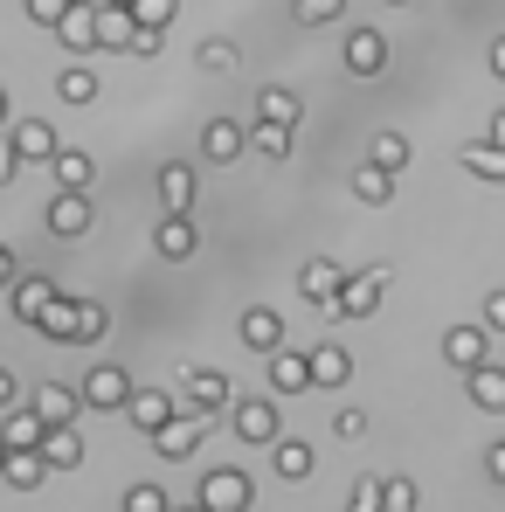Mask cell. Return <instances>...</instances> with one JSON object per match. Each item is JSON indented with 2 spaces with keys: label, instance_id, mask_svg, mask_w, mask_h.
Wrapping results in <instances>:
<instances>
[{
  "label": "cell",
  "instance_id": "obj_53",
  "mask_svg": "<svg viewBox=\"0 0 505 512\" xmlns=\"http://www.w3.org/2000/svg\"><path fill=\"white\" fill-rule=\"evenodd\" d=\"M167 512H201V506H167Z\"/></svg>",
  "mask_w": 505,
  "mask_h": 512
},
{
  "label": "cell",
  "instance_id": "obj_47",
  "mask_svg": "<svg viewBox=\"0 0 505 512\" xmlns=\"http://www.w3.org/2000/svg\"><path fill=\"white\" fill-rule=\"evenodd\" d=\"M21 402V388H14V367H0V409H14Z\"/></svg>",
  "mask_w": 505,
  "mask_h": 512
},
{
  "label": "cell",
  "instance_id": "obj_30",
  "mask_svg": "<svg viewBox=\"0 0 505 512\" xmlns=\"http://www.w3.org/2000/svg\"><path fill=\"white\" fill-rule=\"evenodd\" d=\"M250 146L263 160H291V146H298V125H270V118H256L250 125Z\"/></svg>",
  "mask_w": 505,
  "mask_h": 512
},
{
  "label": "cell",
  "instance_id": "obj_44",
  "mask_svg": "<svg viewBox=\"0 0 505 512\" xmlns=\"http://www.w3.org/2000/svg\"><path fill=\"white\" fill-rule=\"evenodd\" d=\"M485 333H505V291H485Z\"/></svg>",
  "mask_w": 505,
  "mask_h": 512
},
{
  "label": "cell",
  "instance_id": "obj_23",
  "mask_svg": "<svg viewBox=\"0 0 505 512\" xmlns=\"http://www.w3.org/2000/svg\"><path fill=\"white\" fill-rule=\"evenodd\" d=\"M305 367H312V388H346L353 381V353L346 346H305Z\"/></svg>",
  "mask_w": 505,
  "mask_h": 512
},
{
  "label": "cell",
  "instance_id": "obj_3",
  "mask_svg": "<svg viewBox=\"0 0 505 512\" xmlns=\"http://www.w3.org/2000/svg\"><path fill=\"white\" fill-rule=\"evenodd\" d=\"M229 395H236V388H229V374H215V367H194V374L180 381V395H173V402H180L187 416H222V409H229Z\"/></svg>",
  "mask_w": 505,
  "mask_h": 512
},
{
  "label": "cell",
  "instance_id": "obj_43",
  "mask_svg": "<svg viewBox=\"0 0 505 512\" xmlns=\"http://www.w3.org/2000/svg\"><path fill=\"white\" fill-rule=\"evenodd\" d=\"M63 7H70V0H28V21H42V28H56V21H63Z\"/></svg>",
  "mask_w": 505,
  "mask_h": 512
},
{
  "label": "cell",
  "instance_id": "obj_13",
  "mask_svg": "<svg viewBox=\"0 0 505 512\" xmlns=\"http://www.w3.org/2000/svg\"><path fill=\"white\" fill-rule=\"evenodd\" d=\"M243 146H250V125H236V118H208V125H201V153H208L215 167L243 160Z\"/></svg>",
  "mask_w": 505,
  "mask_h": 512
},
{
  "label": "cell",
  "instance_id": "obj_49",
  "mask_svg": "<svg viewBox=\"0 0 505 512\" xmlns=\"http://www.w3.org/2000/svg\"><path fill=\"white\" fill-rule=\"evenodd\" d=\"M485 139H492V146H505V111H492V125H485Z\"/></svg>",
  "mask_w": 505,
  "mask_h": 512
},
{
  "label": "cell",
  "instance_id": "obj_29",
  "mask_svg": "<svg viewBox=\"0 0 505 512\" xmlns=\"http://www.w3.org/2000/svg\"><path fill=\"white\" fill-rule=\"evenodd\" d=\"M49 167H56V187H84V194H90V180H97V160L77 153V146H56Z\"/></svg>",
  "mask_w": 505,
  "mask_h": 512
},
{
  "label": "cell",
  "instance_id": "obj_20",
  "mask_svg": "<svg viewBox=\"0 0 505 512\" xmlns=\"http://www.w3.org/2000/svg\"><path fill=\"white\" fill-rule=\"evenodd\" d=\"M339 277H346V270H339L333 256H305V270H298L305 305H319V312H326V305H333V291H339Z\"/></svg>",
  "mask_w": 505,
  "mask_h": 512
},
{
  "label": "cell",
  "instance_id": "obj_27",
  "mask_svg": "<svg viewBox=\"0 0 505 512\" xmlns=\"http://www.w3.org/2000/svg\"><path fill=\"white\" fill-rule=\"evenodd\" d=\"M256 118H270V125H305V97H298V90H284V84H263Z\"/></svg>",
  "mask_w": 505,
  "mask_h": 512
},
{
  "label": "cell",
  "instance_id": "obj_41",
  "mask_svg": "<svg viewBox=\"0 0 505 512\" xmlns=\"http://www.w3.org/2000/svg\"><path fill=\"white\" fill-rule=\"evenodd\" d=\"M333 436H339V443L367 436V409H353V402H346V409H333Z\"/></svg>",
  "mask_w": 505,
  "mask_h": 512
},
{
  "label": "cell",
  "instance_id": "obj_6",
  "mask_svg": "<svg viewBox=\"0 0 505 512\" xmlns=\"http://www.w3.org/2000/svg\"><path fill=\"white\" fill-rule=\"evenodd\" d=\"M90 194L84 187H56V201H49V236H63V243H77V236H90Z\"/></svg>",
  "mask_w": 505,
  "mask_h": 512
},
{
  "label": "cell",
  "instance_id": "obj_8",
  "mask_svg": "<svg viewBox=\"0 0 505 512\" xmlns=\"http://www.w3.org/2000/svg\"><path fill=\"white\" fill-rule=\"evenodd\" d=\"M35 457H42L49 471H77V464H84V429H77V423H42Z\"/></svg>",
  "mask_w": 505,
  "mask_h": 512
},
{
  "label": "cell",
  "instance_id": "obj_9",
  "mask_svg": "<svg viewBox=\"0 0 505 512\" xmlns=\"http://www.w3.org/2000/svg\"><path fill=\"white\" fill-rule=\"evenodd\" d=\"M388 70V35L381 28H346V77H381Z\"/></svg>",
  "mask_w": 505,
  "mask_h": 512
},
{
  "label": "cell",
  "instance_id": "obj_50",
  "mask_svg": "<svg viewBox=\"0 0 505 512\" xmlns=\"http://www.w3.org/2000/svg\"><path fill=\"white\" fill-rule=\"evenodd\" d=\"M492 77H499V84H505V35H499V42H492Z\"/></svg>",
  "mask_w": 505,
  "mask_h": 512
},
{
  "label": "cell",
  "instance_id": "obj_18",
  "mask_svg": "<svg viewBox=\"0 0 505 512\" xmlns=\"http://www.w3.org/2000/svg\"><path fill=\"white\" fill-rule=\"evenodd\" d=\"M28 409H35L42 423H77V416H84V395L63 388V381H42V388L28 395Z\"/></svg>",
  "mask_w": 505,
  "mask_h": 512
},
{
  "label": "cell",
  "instance_id": "obj_25",
  "mask_svg": "<svg viewBox=\"0 0 505 512\" xmlns=\"http://www.w3.org/2000/svg\"><path fill=\"white\" fill-rule=\"evenodd\" d=\"M0 443H7V450H35V443H42V416H35L28 402L0 409Z\"/></svg>",
  "mask_w": 505,
  "mask_h": 512
},
{
  "label": "cell",
  "instance_id": "obj_5",
  "mask_svg": "<svg viewBox=\"0 0 505 512\" xmlns=\"http://www.w3.org/2000/svg\"><path fill=\"white\" fill-rule=\"evenodd\" d=\"M77 395H84V409H125V395H132V374H125L118 360H97L84 381H77Z\"/></svg>",
  "mask_w": 505,
  "mask_h": 512
},
{
  "label": "cell",
  "instance_id": "obj_42",
  "mask_svg": "<svg viewBox=\"0 0 505 512\" xmlns=\"http://www.w3.org/2000/svg\"><path fill=\"white\" fill-rule=\"evenodd\" d=\"M346 512H381V478H360V485H353V506Z\"/></svg>",
  "mask_w": 505,
  "mask_h": 512
},
{
  "label": "cell",
  "instance_id": "obj_38",
  "mask_svg": "<svg viewBox=\"0 0 505 512\" xmlns=\"http://www.w3.org/2000/svg\"><path fill=\"white\" fill-rule=\"evenodd\" d=\"M381 512H416V478H381Z\"/></svg>",
  "mask_w": 505,
  "mask_h": 512
},
{
  "label": "cell",
  "instance_id": "obj_11",
  "mask_svg": "<svg viewBox=\"0 0 505 512\" xmlns=\"http://www.w3.org/2000/svg\"><path fill=\"white\" fill-rule=\"evenodd\" d=\"M56 42H63L70 56H90V49H97V0H70V7H63Z\"/></svg>",
  "mask_w": 505,
  "mask_h": 512
},
{
  "label": "cell",
  "instance_id": "obj_16",
  "mask_svg": "<svg viewBox=\"0 0 505 512\" xmlns=\"http://www.w3.org/2000/svg\"><path fill=\"white\" fill-rule=\"evenodd\" d=\"M464 395H471V409L505 416V367H499V360H478V367L464 374Z\"/></svg>",
  "mask_w": 505,
  "mask_h": 512
},
{
  "label": "cell",
  "instance_id": "obj_31",
  "mask_svg": "<svg viewBox=\"0 0 505 512\" xmlns=\"http://www.w3.org/2000/svg\"><path fill=\"white\" fill-rule=\"evenodd\" d=\"M395 180H402V173H388V167H374V160H367V167L353 173V194H360L367 208H388V201H395Z\"/></svg>",
  "mask_w": 505,
  "mask_h": 512
},
{
  "label": "cell",
  "instance_id": "obj_10",
  "mask_svg": "<svg viewBox=\"0 0 505 512\" xmlns=\"http://www.w3.org/2000/svg\"><path fill=\"white\" fill-rule=\"evenodd\" d=\"M263 367H270V395H305V388H312L305 346H270V353H263Z\"/></svg>",
  "mask_w": 505,
  "mask_h": 512
},
{
  "label": "cell",
  "instance_id": "obj_2",
  "mask_svg": "<svg viewBox=\"0 0 505 512\" xmlns=\"http://www.w3.org/2000/svg\"><path fill=\"white\" fill-rule=\"evenodd\" d=\"M201 512H250L256 506V485L243 464H215L208 478H201V499H194Z\"/></svg>",
  "mask_w": 505,
  "mask_h": 512
},
{
  "label": "cell",
  "instance_id": "obj_7",
  "mask_svg": "<svg viewBox=\"0 0 505 512\" xmlns=\"http://www.w3.org/2000/svg\"><path fill=\"white\" fill-rule=\"evenodd\" d=\"M0 132H7V146H14V160H21V167H28V160H49V153L63 146L49 118H7Z\"/></svg>",
  "mask_w": 505,
  "mask_h": 512
},
{
  "label": "cell",
  "instance_id": "obj_33",
  "mask_svg": "<svg viewBox=\"0 0 505 512\" xmlns=\"http://www.w3.org/2000/svg\"><path fill=\"white\" fill-rule=\"evenodd\" d=\"M374 167H388V173H402L409 160H416V146H409V132H374V153H367Z\"/></svg>",
  "mask_w": 505,
  "mask_h": 512
},
{
  "label": "cell",
  "instance_id": "obj_15",
  "mask_svg": "<svg viewBox=\"0 0 505 512\" xmlns=\"http://www.w3.org/2000/svg\"><path fill=\"white\" fill-rule=\"evenodd\" d=\"M443 360H450L457 374H471L478 360H492V333H485V326H450V333H443Z\"/></svg>",
  "mask_w": 505,
  "mask_h": 512
},
{
  "label": "cell",
  "instance_id": "obj_4",
  "mask_svg": "<svg viewBox=\"0 0 505 512\" xmlns=\"http://www.w3.org/2000/svg\"><path fill=\"white\" fill-rule=\"evenodd\" d=\"M208 429H215V416H187V423H180V416H167L160 429H146V436H153V450H160L167 464H180V457H194V450L208 443Z\"/></svg>",
  "mask_w": 505,
  "mask_h": 512
},
{
  "label": "cell",
  "instance_id": "obj_1",
  "mask_svg": "<svg viewBox=\"0 0 505 512\" xmlns=\"http://www.w3.org/2000/svg\"><path fill=\"white\" fill-rule=\"evenodd\" d=\"M388 263H367V270H353V277H339V291H333V305L326 312H339V319H374L381 312V291H388Z\"/></svg>",
  "mask_w": 505,
  "mask_h": 512
},
{
  "label": "cell",
  "instance_id": "obj_12",
  "mask_svg": "<svg viewBox=\"0 0 505 512\" xmlns=\"http://www.w3.org/2000/svg\"><path fill=\"white\" fill-rule=\"evenodd\" d=\"M236 409H229V429H236V443H270L277 436V402H243V395H229Z\"/></svg>",
  "mask_w": 505,
  "mask_h": 512
},
{
  "label": "cell",
  "instance_id": "obj_24",
  "mask_svg": "<svg viewBox=\"0 0 505 512\" xmlns=\"http://www.w3.org/2000/svg\"><path fill=\"white\" fill-rule=\"evenodd\" d=\"M125 416L139 429H160L167 416H180V402H173L167 388H132V395H125Z\"/></svg>",
  "mask_w": 505,
  "mask_h": 512
},
{
  "label": "cell",
  "instance_id": "obj_21",
  "mask_svg": "<svg viewBox=\"0 0 505 512\" xmlns=\"http://www.w3.org/2000/svg\"><path fill=\"white\" fill-rule=\"evenodd\" d=\"M153 250L167 256V263H187V256L201 250V229H194V215H167V222L153 229Z\"/></svg>",
  "mask_w": 505,
  "mask_h": 512
},
{
  "label": "cell",
  "instance_id": "obj_52",
  "mask_svg": "<svg viewBox=\"0 0 505 512\" xmlns=\"http://www.w3.org/2000/svg\"><path fill=\"white\" fill-rule=\"evenodd\" d=\"M7 118H14V111H7V90H0V125H7Z\"/></svg>",
  "mask_w": 505,
  "mask_h": 512
},
{
  "label": "cell",
  "instance_id": "obj_48",
  "mask_svg": "<svg viewBox=\"0 0 505 512\" xmlns=\"http://www.w3.org/2000/svg\"><path fill=\"white\" fill-rule=\"evenodd\" d=\"M21 173V160H14V146H7V132H0V180H14Z\"/></svg>",
  "mask_w": 505,
  "mask_h": 512
},
{
  "label": "cell",
  "instance_id": "obj_39",
  "mask_svg": "<svg viewBox=\"0 0 505 512\" xmlns=\"http://www.w3.org/2000/svg\"><path fill=\"white\" fill-rule=\"evenodd\" d=\"M339 14H346V0H298V21H305V28H326Z\"/></svg>",
  "mask_w": 505,
  "mask_h": 512
},
{
  "label": "cell",
  "instance_id": "obj_34",
  "mask_svg": "<svg viewBox=\"0 0 505 512\" xmlns=\"http://www.w3.org/2000/svg\"><path fill=\"white\" fill-rule=\"evenodd\" d=\"M457 160L478 173V180H505V146H492V139H471V146H464Z\"/></svg>",
  "mask_w": 505,
  "mask_h": 512
},
{
  "label": "cell",
  "instance_id": "obj_45",
  "mask_svg": "<svg viewBox=\"0 0 505 512\" xmlns=\"http://www.w3.org/2000/svg\"><path fill=\"white\" fill-rule=\"evenodd\" d=\"M125 49H132V56H160V28H132Z\"/></svg>",
  "mask_w": 505,
  "mask_h": 512
},
{
  "label": "cell",
  "instance_id": "obj_35",
  "mask_svg": "<svg viewBox=\"0 0 505 512\" xmlns=\"http://www.w3.org/2000/svg\"><path fill=\"white\" fill-rule=\"evenodd\" d=\"M56 97L63 104H97V70H77V63L56 70Z\"/></svg>",
  "mask_w": 505,
  "mask_h": 512
},
{
  "label": "cell",
  "instance_id": "obj_37",
  "mask_svg": "<svg viewBox=\"0 0 505 512\" xmlns=\"http://www.w3.org/2000/svg\"><path fill=\"white\" fill-rule=\"evenodd\" d=\"M125 14H132V28H160L167 35V21H173V0H118Z\"/></svg>",
  "mask_w": 505,
  "mask_h": 512
},
{
  "label": "cell",
  "instance_id": "obj_51",
  "mask_svg": "<svg viewBox=\"0 0 505 512\" xmlns=\"http://www.w3.org/2000/svg\"><path fill=\"white\" fill-rule=\"evenodd\" d=\"M7 277H14V250L0 243V284H7Z\"/></svg>",
  "mask_w": 505,
  "mask_h": 512
},
{
  "label": "cell",
  "instance_id": "obj_14",
  "mask_svg": "<svg viewBox=\"0 0 505 512\" xmlns=\"http://www.w3.org/2000/svg\"><path fill=\"white\" fill-rule=\"evenodd\" d=\"M35 326H42L49 340H77V333H84V298H70V291H49V305L35 312Z\"/></svg>",
  "mask_w": 505,
  "mask_h": 512
},
{
  "label": "cell",
  "instance_id": "obj_54",
  "mask_svg": "<svg viewBox=\"0 0 505 512\" xmlns=\"http://www.w3.org/2000/svg\"><path fill=\"white\" fill-rule=\"evenodd\" d=\"M0 457H7V443H0Z\"/></svg>",
  "mask_w": 505,
  "mask_h": 512
},
{
  "label": "cell",
  "instance_id": "obj_32",
  "mask_svg": "<svg viewBox=\"0 0 505 512\" xmlns=\"http://www.w3.org/2000/svg\"><path fill=\"white\" fill-rule=\"evenodd\" d=\"M194 63H201V70H215V77H236V70H243V49H236L229 35H208V42L194 49Z\"/></svg>",
  "mask_w": 505,
  "mask_h": 512
},
{
  "label": "cell",
  "instance_id": "obj_40",
  "mask_svg": "<svg viewBox=\"0 0 505 512\" xmlns=\"http://www.w3.org/2000/svg\"><path fill=\"white\" fill-rule=\"evenodd\" d=\"M173 499L167 492H160V485H132V492H125V512H167Z\"/></svg>",
  "mask_w": 505,
  "mask_h": 512
},
{
  "label": "cell",
  "instance_id": "obj_17",
  "mask_svg": "<svg viewBox=\"0 0 505 512\" xmlns=\"http://www.w3.org/2000/svg\"><path fill=\"white\" fill-rule=\"evenodd\" d=\"M194 194H201L194 167H187V160H167V167H160V208H167V215H194Z\"/></svg>",
  "mask_w": 505,
  "mask_h": 512
},
{
  "label": "cell",
  "instance_id": "obj_28",
  "mask_svg": "<svg viewBox=\"0 0 505 512\" xmlns=\"http://www.w3.org/2000/svg\"><path fill=\"white\" fill-rule=\"evenodd\" d=\"M0 478H7L14 492H42V478H49V464H42L35 450H7V457H0Z\"/></svg>",
  "mask_w": 505,
  "mask_h": 512
},
{
  "label": "cell",
  "instance_id": "obj_36",
  "mask_svg": "<svg viewBox=\"0 0 505 512\" xmlns=\"http://www.w3.org/2000/svg\"><path fill=\"white\" fill-rule=\"evenodd\" d=\"M132 42V14L125 7H97V49H125Z\"/></svg>",
  "mask_w": 505,
  "mask_h": 512
},
{
  "label": "cell",
  "instance_id": "obj_19",
  "mask_svg": "<svg viewBox=\"0 0 505 512\" xmlns=\"http://www.w3.org/2000/svg\"><path fill=\"white\" fill-rule=\"evenodd\" d=\"M312 464H319V457H312V443H298V436H270V471H277L284 485H305V478H312Z\"/></svg>",
  "mask_w": 505,
  "mask_h": 512
},
{
  "label": "cell",
  "instance_id": "obj_46",
  "mask_svg": "<svg viewBox=\"0 0 505 512\" xmlns=\"http://www.w3.org/2000/svg\"><path fill=\"white\" fill-rule=\"evenodd\" d=\"M485 471H492V485H505V436L485 450Z\"/></svg>",
  "mask_w": 505,
  "mask_h": 512
},
{
  "label": "cell",
  "instance_id": "obj_26",
  "mask_svg": "<svg viewBox=\"0 0 505 512\" xmlns=\"http://www.w3.org/2000/svg\"><path fill=\"white\" fill-rule=\"evenodd\" d=\"M0 291L14 298V319H28V326H35V312L49 305V291H56V277H7Z\"/></svg>",
  "mask_w": 505,
  "mask_h": 512
},
{
  "label": "cell",
  "instance_id": "obj_22",
  "mask_svg": "<svg viewBox=\"0 0 505 512\" xmlns=\"http://www.w3.org/2000/svg\"><path fill=\"white\" fill-rule=\"evenodd\" d=\"M236 333H243L250 353H270V346H284V312H277V305H250Z\"/></svg>",
  "mask_w": 505,
  "mask_h": 512
}]
</instances>
